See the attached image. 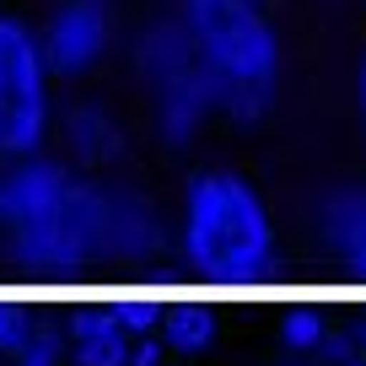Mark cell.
<instances>
[{"label":"cell","mask_w":366,"mask_h":366,"mask_svg":"<svg viewBox=\"0 0 366 366\" xmlns=\"http://www.w3.org/2000/svg\"><path fill=\"white\" fill-rule=\"evenodd\" d=\"M355 108H361V119H366V54H361V65H355Z\"/></svg>","instance_id":"15"},{"label":"cell","mask_w":366,"mask_h":366,"mask_svg":"<svg viewBox=\"0 0 366 366\" xmlns=\"http://www.w3.org/2000/svg\"><path fill=\"white\" fill-rule=\"evenodd\" d=\"M38 38L54 76H81L114 44V0H59Z\"/></svg>","instance_id":"6"},{"label":"cell","mask_w":366,"mask_h":366,"mask_svg":"<svg viewBox=\"0 0 366 366\" xmlns=\"http://www.w3.org/2000/svg\"><path fill=\"white\" fill-rule=\"evenodd\" d=\"M65 140H70V151H76L81 162H108L119 151L114 119L97 114V108H76V114L65 119Z\"/></svg>","instance_id":"8"},{"label":"cell","mask_w":366,"mask_h":366,"mask_svg":"<svg viewBox=\"0 0 366 366\" xmlns=\"http://www.w3.org/2000/svg\"><path fill=\"white\" fill-rule=\"evenodd\" d=\"M286 345H297V350H307V345H323L318 312H291V318H286Z\"/></svg>","instance_id":"12"},{"label":"cell","mask_w":366,"mask_h":366,"mask_svg":"<svg viewBox=\"0 0 366 366\" xmlns=\"http://www.w3.org/2000/svg\"><path fill=\"white\" fill-rule=\"evenodd\" d=\"M0 232L16 248V259L38 269L146 259L157 248V221L135 194L38 157L11 162L0 172Z\"/></svg>","instance_id":"1"},{"label":"cell","mask_w":366,"mask_h":366,"mask_svg":"<svg viewBox=\"0 0 366 366\" xmlns=\"http://www.w3.org/2000/svg\"><path fill=\"white\" fill-rule=\"evenodd\" d=\"M210 334H216V318H210L205 307H178V312H167V340L178 345V350H205Z\"/></svg>","instance_id":"10"},{"label":"cell","mask_w":366,"mask_h":366,"mask_svg":"<svg viewBox=\"0 0 366 366\" xmlns=\"http://www.w3.org/2000/svg\"><path fill=\"white\" fill-rule=\"evenodd\" d=\"M259 6H269V0H259Z\"/></svg>","instance_id":"18"},{"label":"cell","mask_w":366,"mask_h":366,"mask_svg":"<svg viewBox=\"0 0 366 366\" xmlns=\"http://www.w3.org/2000/svg\"><path fill=\"white\" fill-rule=\"evenodd\" d=\"M129 366H162V345L157 340H140L135 350H129Z\"/></svg>","instance_id":"14"},{"label":"cell","mask_w":366,"mask_h":366,"mask_svg":"<svg viewBox=\"0 0 366 366\" xmlns=\"http://www.w3.org/2000/svg\"><path fill=\"white\" fill-rule=\"evenodd\" d=\"M323 242L334 248V259L350 264L355 274H366V189H334L323 199Z\"/></svg>","instance_id":"7"},{"label":"cell","mask_w":366,"mask_h":366,"mask_svg":"<svg viewBox=\"0 0 366 366\" xmlns=\"http://www.w3.org/2000/svg\"><path fill=\"white\" fill-rule=\"evenodd\" d=\"M135 70H140V86L151 97L162 140L167 146H189L205 129V119L216 114V92H210V76L199 65L194 44H189V27L178 22V11L157 16L135 38Z\"/></svg>","instance_id":"4"},{"label":"cell","mask_w":366,"mask_h":366,"mask_svg":"<svg viewBox=\"0 0 366 366\" xmlns=\"http://www.w3.org/2000/svg\"><path fill=\"white\" fill-rule=\"evenodd\" d=\"M199 65L216 92V114L232 124H259L280 92V38L259 0H178Z\"/></svg>","instance_id":"2"},{"label":"cell","mask_w":366,"mask_h":366,"mask_svg":"<svg viewBox=\"0 0 366 366\" xmlns=\"http://www.w3.org/2000/svg\"><path fill=\"white\" fill-rule=\"evenodd\" d=\"M54 361H59V340H54L49 329H38V334H33V345L16 355V366H54Z\"/></svg>","instance_id":"13"},{"label":"cell","mask_w":366,"mask_h":366,"mask_svg":"<svg viewBox=\"0 0 366 366\" xmlns=\"http://www.w3.org/2000/svg\"><path fill=\"white\" fill-rule=\"evenodd\" d=\"M361 345H366V329H361Z\"/></svg>","instance_id":"16"},{"label":"cell","mask_w":366,"mask_h":366,"mask_svg":"<svg viewBox=\"0 0 366 366\" xmlns=\"http://www.w3.org/2000/svg\"><path fill=\"white\" fill-rule=\"evenodd\" d=\"M135 345L124 340V329H103V334H81L76 340V366H129Z\"/></svg>","instance_id":"9"},{"label":"cell","mask_w":366,"mask_h":366,"mask_svg":"<svg viewBox=\"0 0 366 366\" xmlns=\"http://www.w3.org/2000/svg\"><path fill=\"white\" fill-rule=\"evenodd\" d=\"M183 259L210 280H259L274 264L264 194L237 172H194L183 189Z\"/></svg>","instance_id":"3"},{"label":"cell","mask_w":366,"mask_h":366,"mask_svg":"<svg viewBox=\"0 0 366 366\" xmlns=\"http://www.w3.org/2000/svg\"><path fill=\"white\" fill-rule=\"evenodd\" d=\"M49 70L44 38L22 16H0V162H27L38 157L49 135Z\"/></svg>","instance_id":"5"},{"label":"cell","mask_w":366,"mask_h":366,"mask_svg":"<svg viewBox=\"0 0 366 366\" xmlns=\"http://www.w3.org/2000/svg\"><path fill=\"white\" fill-rule=\"evenodd\" d=\"M350 366H366V361H350Z\"/></svg>","instance_id":"17"},{"label":"cell","mask_w":366,"mask_h":366,"mask_svg":"<svg viewBox=\"0 0 366 366\" xmlns=\"http://www.w3.org/2000/svg\"><path fill=\"white\" fill-rule=\"evenodd\" d=\"M33 318H27L22 307H0V355H22L27 345H33Z\"/></svg>","instance_id":"11"}]
</instances>
